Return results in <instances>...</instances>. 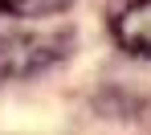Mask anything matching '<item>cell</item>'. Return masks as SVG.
Returning <instances> with one entry per match:
<instances>
[{"label":"cell","instance_id":"obj_1","mask_svg":"<svg viewBox=\"0 0 151 135\" xmlns=\"http://www.w3.org/2000/svg\"><path fill=\"white\" fill-rule=\"evenodd\" d=\"M70 49V33H4L0 37V78H33L45 66L61 61Z\"/></svg>","mask_w":151,"mask_h":135},{"label":"cell","instance_id":"obj_2","mask_svg":"<svg viewBox=\"0 0 151 135\" xmlns=\"http://www.w3.org/2000/svg\"><path fill=\"white\" fill-rule=\"evenodd\" d=\"M114 41L131 57L151 61V0H131L114 17Z\"/></svg>","mask_w":151,"mask_h":135},{"label":"cell","instance_id":"obj_3","mask_svg":"<svg viewBox=\"0 0 151 135\" xmlns=\"http://www.w3.org/2000/svg\"><path fill=\"white\" fill-rule=\"evenodd\" d=\"M74 0H0V12L12 17H53L61 8H70Z\"/></svg>","mask_w":151,"mask_h":135}]
</instances>
